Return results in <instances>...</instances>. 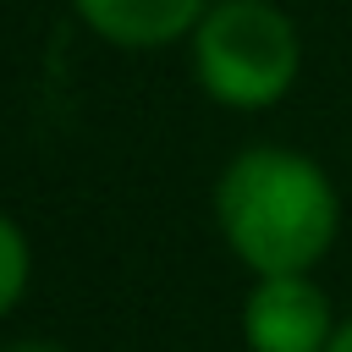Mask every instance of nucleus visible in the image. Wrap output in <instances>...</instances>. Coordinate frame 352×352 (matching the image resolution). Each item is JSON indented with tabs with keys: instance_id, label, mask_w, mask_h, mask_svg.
I'll return each mask as SVG.
<instances>
[{
	"instance_id": "f257e3e1",
	"label": "nucleus",
	"mask_w": 352,
	"mask_h": 352,
	"mask_svg": "<svg viewBox=\"0 0 352 352\" xmlns=\"http://www.w3.org/2000/svg\"><path fill=\"white\" fill-rule=\"evenodd\" d=\"M214 226L253 280L308 275L341 231V198L319 160L280 143H253L214 182Z\"/></svg>"
},
{
	"instance_id": "f03ea898",
	"label": "nucleus",
	"mask_w": 352,
	"mask_h": 352,
	"mask_svg": "<svg viewBox=\"0 0 352 352\" xmlns=\"http://www.w3.org/2000/svg\"><path fill=\"white\" fill-rule=\"evenodd\" d=\"M192 72L214 104L270 110L302 72L297 22L275 0H214L192 28Z\"/></svg>"
},
{
	"instance_id": "7ed1b4c3",
	"label": "nucleus",
	"mask_w": 352,
	"mask_h": 352,
	"mask_svg": "<svg viewBox=\"0 0 352 352\" xmlns=\"http://www.w3.org/2000/svg\"><path fill=\"white\" fill-rule=\"evenodd\" d=\"M336 330L341 324L314 275H258L242 297L248 352H330Z\"/></svg>"
},
{
	"instance_id": "20e7f679",
	"label": "nucleus",
	"mask_w": 352,
	"mask_h": 352,
	"mask_svg": "<svg viewBox=\"0 0 352 352\" xmlns=\"http://www.w3.org/2000/svg\"><path fill=\"white\" fill-rule=\"evenodd\" d=\"M214 0H72V11L88 22V33H99L104 44L121 50H160L176 44L182 33H192L209 16Z\"/></svg>"
},
{
	"instance_id": "39448f33",
	"label": "nucleus",
	"mask_w": 352,
	"mask_h": 352,
	"mask_svg": "<svg viewBox=\"0 0 352 352\" xmlns=\"http://www.w3.org/2000/svg\"><path fill=\"white\" fill-rule=\"evenodd\" d=\"M28 275H33V248H28L22 226H16L11 214H0V319L22 302Z\"/></svg>"
},
{
	"instance_id": "423d86ee",
	"label": "nucleus",
	"mask_w": 352,
	"mask_h": 352,
	"mask_svg": "<svg viewBox=\"0 0 352 352\" xmlns=\"http://www.w3.org/2000/svg\"><path fill=\"white\" fill-rule=\"evenodd\" d=\"M0 352H66V346H60V341H38V336H33V341H11V346H0Z\"/></svg>"
},
{
	"instance_id": "0eeeda50",
	"label": "nucleus",
	"mask_w": 352,
	"mask_h": 352,
	"mask_svg": "<svg viewBox=\"0 0 352 352\" xmlns=\"http://www.w3.org/2000/svg\"><path fill=\"white\" fill-rule=\"evenodd\" d=\"M330 352H352V319L336 330V341H330Z\"/></svg>"
}]
</instances>
